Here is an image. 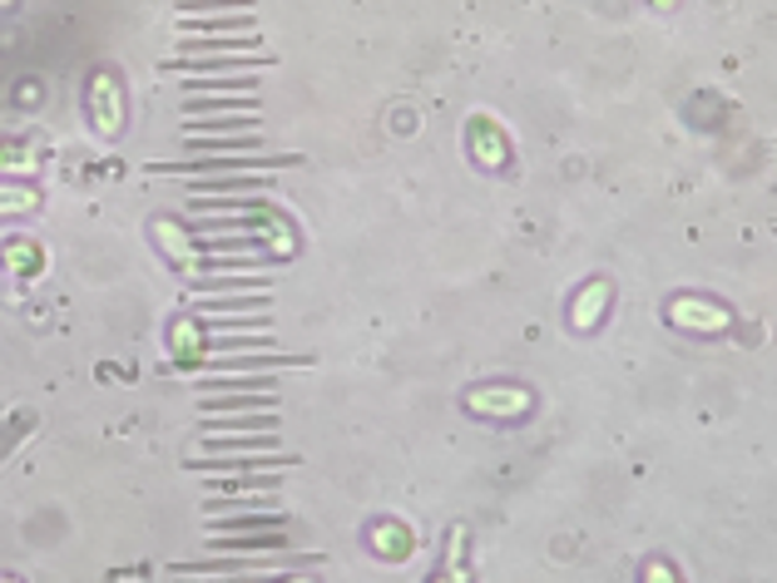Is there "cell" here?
<instances>
[{
	"label": "cell",
	"instance_id": "cell-1",
	"mask_svg": "<svg viewBox=\"0 0 777 583\" xmlns=\"http://www.w3.org/2000/svg\"><path fill=\"white\" fill-rule=\"evenodd\" d=\"M282 465H298V455L288 451H268V455H208V460H188V470H204V475H263V470H282Z\"/></svg>",
	"mask_w": 777,
	"mask_h": 583
},
{
	"label": "cell",
	"instance_id": "cell-2",
	"mask_svg": "<svg viewBox=\"0 0 777 583\" xmlns=\"http://www.w3.org/2000/svg\"><path fill=\"white\" fill-rule=\"evenodd\" d=\"M272 55H213V60H198V55H174L164 70H194V74H208V70H263Z\"/></svg>",
	"mask_w": 777,
	"mask_h": 583
},
{
	"label": "cell",
	"instance_id": "cell-3",
	"mask_svg": "<svg viewBox=\"0 0 777 583\" xmlns=\"http://www.w3.org/2000/svg\"><path fill=\"white\" fill-rule=\"evenodd\" d=\"M90 114H94V129L100 133H119V84L109 74L90 84Z\"/></svg>",
	"mask_w": 777,
	"mask_h": 583
},
{
	"label": "cell",
	"instance_id": "cell-4",
	"mask_svg": "<svg viewBox=\"0 0 777 583\" xmlns=\"http://www.w3.org/2000/svg\"><path fill=\"white\" fill-rule=\"evenodd\" d=\"M229 430H239V435H278V416L263 410V416H213V420H204V435H229Z\"/></svg>",
	"mask_w": 777,
	"mask_h": 583
},
{
	"label": "cell",
	"instance_id": "cell-5",
	"mask_svg": "<svg viewBox=\"0 0 777 583\" xmlns=\"http://www.w3.org/2000/svg\"><path fill=\"white\" fill-rule=\"evenodd\" d=\"M184 35H218V31H239V35H258V15L243 11V15H218V21H198V15H184L178 21Z\"/></svg>",
	"mask_w": 777,
	"mask_h": 583
},
{
	"label": "cell",
	"instance_id": "cell-6",
	"mask_svg": "<svg viewBox=\"0 0 777 583\" xmlns=\"http://www.w3.org/2000/svg\"><path fill=\"white\" fill-rule=\"evenodd\" d=\"M213 549L229 553V549H248V553H263V549H288V534L282 529H258V534H213Z\"/></svg>",
	"mask_w": 777,
	"mask_h": 583
},
{
	"label": "cell",
	"instance_id": "cell-7",
	"mask_svg": "<svg viewBox=\"0 0 777 583\" xmlns=\"http://www.w3.org/2000/svg\"><path fill=\"white\" fill-rule=\"evenodd\" d=\"M530 406L525 390H506V386H490L471 396V410H486V416H520Z\"/></svg>",
	"mask_w": 777,
	"mask_h": 583
},
{
	"label": "cell",
	"instance_id": "cell-8",
	"mask_svg": "<svg viewBox=\"0 0 777 583\" xmlns=\"http://www.w3.org/2000/svg\"><path fill=\"white\" fill-rule=\"evenodd\" d=\"M208 109H243V114H258V94H218V100H188V104H184L188 119H204Z\"/></svg>",
	"mask_w": 777,
	"mask_h": 583
},
{
	"label": "cell",
	"instance_id": "cell-9",
	"mask_svg": "<svg viewBox=\"0 0 777 583\" xmlns=\"http://www.w3.org/2000/svg\"><path fill=\"white\" fill-rule=\"evenodd\" d=\"M218 149H243V154H258L263 133H229V139H188V154H218Z\"/></svg>",
	"mask_w": 777,
	"mask_h": 583
},
{
	"label": "cell",
	"instance_id": "cell-10",
	"mask_svg": "<svg viewBox=\"0 0 777 583\" xmlns=\"http://www.w3.org/2000/svg\"><path fill=\"white\" fill-rule=\"evenodd\" d=\"M674 317L684 322V327H714V331H723V327H728V312L704 307V302H679Z\"/></svg>",
	"mask_w": 777,
	"mask_h": 583
},
{
	"label": "cell",
	"instance_id": "cell-11",
	"mask_svg": "<svg viewBox=\"0 0 777 583\" xmlns=\"http://www.w3.org/2000/svg\"><path fill=\"white\" fill-rule=\"evenodd\" d=\"M31 425H35V416H31V410H21V416H11V420H5V425H0V460H5V455H11L15 445L25 441V430H31Z\"/></svg>",
	"mask_w": 777,
	"mask_h": 583
},
{
	"label": "cell",
	"instance_id": "cell-12",
	"mask_svg": "<svg viewBox=\"0 0 777 583\" xmlns=\"http://www.w3.org/2000/svg\"><path fill=\"white\" fill-rule=\"evenodd\" d=\"M600 312H604V287H600V282H594V287H590V292H584V298H580V302H575V327H590V322H594V317H600Z\"/></svg>",
	"mask_w": 777,
	"mask_h": 583
},
{
	"label": "cell",
	"instance_id": "cell-13",
	"mask_svg": "<svg viewBox=\"0 0 777 583\" xmlns=\"http://www.w3.org/2000/svg\"><path fill=\"white\" fill-rule=\"evenodd\" d=\"M263 302H268V298H258V292H243V298L204 302V312H263Z\"/></svg>",
	"mask_w": 777,
	"mask_h": 583
},
{
	"label": "cell",
	"instance_id": "cell-14",
	"mask_svg": "<svg viewBox=\"0 0 777 583\" xmlns=\"http://www.w3.org/2000/svg\"><path fill=\"white\" fill-rule=\"evenodd\" d=\"M0 208H5V213H31L35 194H25V188H0Z\"/></svg>",
	"mask_w": 777,
	"mask_h": 583
},
{
	"label": "cell",
	"instance_id": "cell-15",
	"mask_svg": "<svg viewBox=\"0 0 777 583\" xmlns=\"http://www.w3.org/2000/svg\"><path fill=\"white\" fill-rule=\"evenodd\" d=\"M5 253H11V267H21V272H25L31 263L40 267V247H31V243H11Z\"/></svg>",
	"mask_w": 777,
	"mask_h": 583
},
{
	"label": "cell",
	"instance_id": "cell-16",
	"mask_svg": "<svg viewBox=\"0 0 777 583\" xmlns=\"http://www.w3.org/2000/svg\"><path fill=\"white\" fill-rule=\"evenodd\" d=\"M643 583H679V579L669 563H649V569H643Z\"/></svg>",
	"mask_w": 777,
	"mask_h": 583
},
{
	"label": "cell",
	"instance_id": "cell-17",
	"mask_svg": "<svg viewBox=\"0 0 777 583\" xmlns=\"http://www.w3.org/2000/svg\"><path fill=\"white\" fill-rule=\"evenodd\" d=\"M21 164H31L25 149H0V168H21Z\"/></svg>",
	"mask_w": 777,
	"mask_h": 583
},
{
	"label": "cell",
	"instance_id": "cell-18",
	"mask_svg": "<svg viewBox=\"0 0 777 583\" xmlns=\"http://www.w3.org/2000/svg\"><path fill=\"white\" fill-rule=\"evenodd\" d=\"M441 583H451V579H441Z\"/></svg>",
	"mask_w": 777,
	"mask_h": 583
}]
</instances>
